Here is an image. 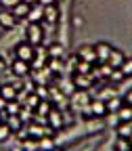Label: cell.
<instances>
[{
  "label": "cell",
  "mask_w": 132,
  "mask_h": 151,
  "mask_svg": "<svg viewBox=\"0 0 132 151\" xmlns=\"http://www.w3.org/2000/svg\"><path fill=\"white\" fill-rule=\"evenodd\" d=\"M17 25V17L9 11H2L0 13V27H4V29H13Z\"/></svg>",
  "instance_id": "obj_5"
},
{
  "label": "cell",
  "mask_w": 132,
  "mask_h": 151,
  "mask_svg": "<svg viewBox=\"0 0 132 151\" xmlns=\"http://www.w3.org/2000/svg\"><path fill=\"white\" fill-rule=\"evenodd\" d=\"M130 134H132V122H120L118 124V137L128 139Z\"/></svg>",
  "instance_id": "obj_15"
},
{
  "label": "cell",
  "mask_w": 132,
  "mask_h": 151,
  "mask_svg": "<svg viewBox=\"0 0 132 151\" xmlns=\"http://www.w3.org/2000/svg\"><path fill=\"white\" fill-rule=\"evenodd\" d=\"M73 101H75V103H80V105H88V103H90V99H88V94H86V90H80V92H73Z\"/></svg>",
  "instance_id": "obj_18"
},
{
  "label": "cell",
  "mask_w": 132,
  "mask_h": 151,
  "mask_svg": "<svg viewBox=\"0 0 132 151\" xmlns=\"http://www.w3.org/2000/svg\"><path fill=\"white\" fill-rule=\"evenodd\" d=\"M116 147H118V151H132V145H130V141H128V139H122V137H118V143H116Z\"/></svg>",
  "instance_id": "obj_21"
},
{
  "label": "cell",
  "mask_w": 132,
  "mask_h": 151,
  "mask_svg": "<svg viewBox=\"0 0 132 151\" xmlns=\"http://www.w3.org/2000/svg\"><path fill=\"white\" fill-rule=\"evenodd\" d=\"M6 103H9L6 99H2V97H0V111H4V109H6Z\"/></svg>",
  "instance_id": "obj_34"
},
{
  "label": "cell",
  "mask_w": 132,
  "mask_h": 151,
  "mask_svg": "<svg viewBox=\"0 0 132 151\" xmlns=\"http://www.w3.org/2000/svg\"><path fill=\"white\" fill-rule=\"evenodd\" d=\"M124 61H126V57H124V52H120V50H111L109 59H107V63H109L113 69H120Z\"/></svg>",
  "instance_id": "obj_7"
},
{
  "label": "cell",
  "mask_w": 132,
  "mask_h": 151,
  "mask_svg": "<svg viewBox=\"0 0 132 151\" xmlns=\"http://www.w3.org/2000/svg\"><path fill=\"white\" fill-rule=\"evenodd\" d=\"M4 67H6V63H4L2 57H0V71H4Z\"/></svg>",
  "instance_id": "obj_36"
},
{
  "label": "cell",
  "mask_w": 132,
  "mask_h": 151,
  "mask_svg": "<svg viewBox=\"0 0 132 151\" xmlns=\"http://www.w3.org/2000/svg\"><path fill=\"white\" fill-rule=\"evenodd\" d=\"M120 69H122V73H124V76H132V59H126V61L122 63V67H120Z\"/></svg>",
  "instance_id": "obj_23"
},
{
  "label": "cell",
  "mask_w": 132,
  "mask_h": 151,
  "mask_svg": "<svg viewBox=\"0 0 132 151\" xmlns=\"http://www.w3.org/2000/svg\"><path fill=\"white\" fill-rule=\"evenodd\" d=\"M109 78H113V80H122V78H124V73H122V69H113Z\"/></svg>",
  "instance_id": "obj_30"
},
{
  "label": "cell",
  "mask_w": 132,
  "mask_h": 151,
  "mask_svg": "<svg viewBox=\"0 0 132 151\" xmlns=\"http://www.w3.org/2000/svg\"><path fill=\"white\" fill-rule=\"evenodd\" d=\"M132 120V107L130 105H122L118 109V122H130Z\"/></svg>",
  "instance_id": "obj_14"
},
{
  "label": "cell",
  "mask_w": 132,
  "mask_h": 151,
  "mask_svg": "<svg viewBox=\"0 0 132 151\" xmlns=\"http://www.w3.org/2000/svg\"><path fill=\"white\" fill-rule=\"evenodd\" d=\"M61 50H63V48H61L59 44H52V46H50V50H48V55L57 59V57H61Z\"/></svg>",
  "instance_id": "obj_25"
},
{
  "label": "cell",
  "mask_w": 132,
  "mask_h": 151,
  "mask_svg": "<svg viewBox=\"0 0 132 151\" xmlns=\"http://www.w3.org/2000/svg\"><path fill=\"white\" fill-rule=\"evenodd\" d=\"M111 71H113V67H111L109 63H103V65H101V71H99V73H101V76H105V78H109V76H111Z\"/></svg>",
  "instance_id": "obj_24"
},
{
  "label": "cell",
  "mask_w": 132,
  "mask_h": 151,
  "mask_svg": "<svg viewBox=\"0 0 132 151\" xmlns=\"http://www.w3.org/2000/svg\"><path fill=\"white\" fill-rule=\"evenodd\" d=\"M124 103L132 107V90H128V92H126V97H124Z\"/></svg>",
  "instance_id": "obj_31"
},
{
  "label": "cell",
  "mask_w": 132,
  "mask_h": 151,
  "mask_svg": "<svg viewBox=\"0 0 132 151\" xmlns=\"http://www.w3.org/2000/svg\"><path fill=\"white\" fill-rule=\"evenodd\" d=\"M105 103H107V111H118V109L124 105V101L118 99V97H116V99H109V101H105Z\"/></svg>",
  "instance_id": "obj_19"
},
{
  "label": "cell",
  "mask_w": 132,
  "mask_h": 151,
  "mask_svg": "<svg viewBox=\"0 0 132 151\" xmlns=\"http://www.w3.org/2000/svg\"><path fill=\"white\" fill-rule=\"evenodd\" d=\"M48 111H50V103H38V113H40V116H44Z\"/></svg>",
  "instance_id": "obj_26"
},
{
  "label": "cell",
  "mask_w": 132,
  "mask_h": 151,
  "mask_svg": "<svg viewBox=\"0 0 132 151\" xmlns=\"http://www.w3.org/2000/svg\"><path fill=\"white\" fill-rule=\"evenodd\" d=\"M78 59L86 61V63H97V52H94V46H80L78 48Z\"/></svg>",
  "instance_id": "obj_3"
},
{
  "label": "cell",
  "mask_w": 132,
  "mask_h": 151,
  "mask_svg": "<svg viewBox=\"0 0 132 151\" xmlns=\"http://www.w3.org/2000/svg\"><path fill=\"white\" fill-rule=\"evenodd\" d=\"M128 141H130V145H132V134H130V137H128Z\"/></svg>",
  "instance_id": "obj_39"
},
{
  "label": "cell",
  "mask_w": 132,
  "mask_h": 151,
  "mask_svg": "<svg viewBox=\"0 0 132 151\" xmlns=\"http://www.w3.org/2000/svg\"><path fill=\"white\" fill-rule=\"evenodd\" d=\"M29 134H36V137H40V139H42L44 130H42V128H38V126H29Z\"/></svg>",
  "instance_id": "obj_28"
},
{
  "label": "cell",
  "mask_w": 132,
  "mask_h": 151,
  "mask_svg": "<svg viewBox=\"0 0 132 151\" xmlns=\"http://www.w3.org/2000/svg\"><path fill=\"white\" fill-rule=\"evenodd\" d=\"M52 151H61V149H52Z\"/></svg>",
  "instance_id": "obj_42"
},
{
  "label": "cell",
  "mask_w": 132,
  "mask_h": 151,
  "mask_svg": "<svg viewBox=\"0 0 132 151\" xmlns=\"http://www.w3.org/2000/svg\"><path fill=\"white\" fill-rule=\"evenodd\" d=\"M38 103H40V99H38L36 94H32V97H27V105H29V107H38Z\"/></svg>",
  "instance_id": "obj_29"
},
{
  "label": "cell",
  "mask_w": 132,
  "mask_h": 151,
  "mask_svg": "<svg viewBox=\"0 0 132 151\" xmlns=\"http://www.w3.org/2000/svg\"><path fill=\"white\" fill-rule=\"evenodd\" d=\"M38 2H40V4H44V6H46V4H55V0H38Z\"/></svg>",
  "instance_id": "obj_35"
},
{
  "label": "cell",
  "mask_w": 132,
  "mask_h": 151,
  "mask_svg": "<svg viewBox=\"0 0 132 151\" xmlns=\"http://www.w3.org/2000/svg\"><path fill=\"white\" fill-rule=\"evenodd\" d=\"M6 109H9L11 113H15V111H19V105H15V103H11V101H9V103H6Z\"/></svg>",
  "instance_id": "obj_32"
},
{
  "label": "cell",
  "mask_w": 132,
  "mask_h": 151,
  "mask_svg": "<svg viewBox=\"0 0 132 151\" xmlns=\"http://www.w3.org/2000/svg\"><path fill=\"white\" fill-rule=\"evenodd\" d=\"M9 134H11V128L2 122V124H0V143H2V141H6L9 139Z\"/></svg>",
  "instance_id": "obj_22"
},
{
  "label": "cell",
  "mask_w": 132,
  "mask_h": 151,
  "mask_svg": "<svg viewBox=\"0 0 132 151\" xmlns=\"http://www.w3.org/2000/svg\"><path fill=\"white\" fill-rule=\"evenodd\" d=\"M2 122H4V120H2V113H0V124H2Z\"/></svg>",
  "instance_id": "obj_40"
},
{
  "label": "cell",
  "mask_w": 132,
  "mask_h": 151,
  "mask_svg": "<svg viewBox=\"0 0 132 151\" xmlns=\"http://www.w3.org/2000/svg\"><path fill=\"white\" fill-rule=\"evenodd\" d=\"M23 2H27L29 6H34V4H38V0H23Z\"/></svg>",
  "instance_id": "obj_37"
},
{
  "label": "cell",
  "mask_w": 132,
  "mask_h": 151,
  "mask_svg": "<svg viewBox=\"0 0 132 151\" xmlns=\"http://www.w3.org/2000/svg\"><path fill=\"white\" fill-rule=\"evenodd\" d=\"M4 124H6L11 130H19V128H21V118H19V116H9V118L4 120Z\"/></svg>",
  "instance_id": "obj_17"
},
{
  "label": "cell",
  "mask_w": 132,
  "mask_h": 151,
  "mask_svg": "<svg viewBox=\"0 0 132 151\" xmlns=\"http://www.w3.org/2000/svg\"><path fill=\"white\" fill-rule=\"evenodd\" d=\"M15 52H17V59H21V61H32L34 57H36V52H34V46L29 44V42H23V44H17V48H15Z\"/></svg>",
  "instance_id": "obj_1"
},
{
  "label": "cell",
  "mask_w": 132,
  "mask_h": 151,
  "mask_svg": "<svg viewBox=\"0 0 132 151\" xmlns=\"http://www.w3.org/2000/svg\"><path fill=\"white\" fill-rule=\"evenodd\" d=\"M11 151H23V149H19V147H13V149H11Z\"/></svg>",
  "instance_id": "obj_38"
},
{
  "label": "cell",
  "mask_w": 132,
  "mask_h": 151,
  "mask_svg": "<svg viewBox=\"0 0 132 151\" xmlns=\"http://www.w3.org/2000/svg\"><path fill=\"white\" fill-rule=\"evenodd\" d=\"M13 73L15 76H27L29 73V65H27V61H21V59H15V63H13Z\"/></svg>",
  "instance_id": "obj_9"
},
{
  "label": "cell",
  "mask_w": 132,
  "mask_h": 151,
  "mask_svg": "<svg viewBox=\"0 0 132 151\" xmlns=\"http://www.w3.org/2000/svg\"><path fill=\"white\" fill-rule=\"evenodd\" d=\"M111 46L107 44V42H99V44H94V52H97V61H101V63H107V59H109V55H111Z\"/></svg>",
  "instance_id": "obj_4"
},
{
  "label": "cell",
  "mask_w": 132,
  "mask_h": 151,
  "mask_svg": "<svg viewBox=\"0 0 132 151\" xmlns=\"http://www.w3.org/2000/svg\"><path fill=\"white\" fill-rule=\"evenodd\" d=\"M38 151H46V149H38Z\"/></svg>",
  "instance_id": "obj_41"
},
{
  "label": "cell",
  "mask_w": 132,
  "mask_h": 151,
  "mask_svg": "<svg viewBox=\"0 0 132 151\" xmlns=\"http://www.w3.org/2000/svg\"><path fill=\"white\" fill-rule=\"evenodd\" d=\"M88 105H90V109H92V116H105V113H107V103H105L103 99L90 101Z\"/></svg>",
  "instance_id": "obj_10"
},
{
  "label": "cell",
  "mask_w": 132,
  "mask_h": 151,
  "mask_svg": "<svg viewBox=\"0 0 132 151\" xmlns=\"http://www.w3.org/2000/svg\"><path fill=\"white\" fill-rule=\"evenodd\" d=\"M0 97L6 99V101H13L17 97V88L11 86V84H4V86H0Z\"/></svg>",
  "instance_id": "obj_13"
},
{
  "label": "cell",
  "mask_w": 132,
  "mask_h": 151,
  "mask_svg": "<svg viewBox=\"0 0 132 151\" xmlns=\"http://www.w3.org/2000/svg\"><path fill=\"white\" fill-rule=\"evenodd\" d=\"M130 122H132V120H130Z\"/></svg>",
  "instance_id": "obj_44"
},
{
  "label": "cell",
  "mask_w": 132,
  "mask_h": 151,
  "mask_svg": "<svg viewBox=\"0 0 132 151\" xmlns=\"http://www.w3.org/2000/svg\"><path fill=\"white\" fill-rule=\"evenodd\" d=\"M44 19L48 23H55L57 19H59V9H57L55 4H46L44 6Z\"/></svg>",
  "instance_id": "obj_12"
},
{
  "label": "cell",
  "mask_w": 132,
  "mask_h": 151,
  "mask_svg": "<svg viewBox=\"0 0 132 151\" xmlns=\"http://www.w3.org/2000/svg\"><path fill=\"white\" fill-rule=\"evenodd\" d=\"M19 2H21V0H0V4L6 6V9H15Z\"/></svg>",
  "instance_id": "obj_27"
},
{
  "label": "cell",
  "mask_w": 132,
  "mask_h": 151,
  "mask_svg": "<svg viewBox=\"0 0 132 151\" xmlns=\"http://www.w3.org/2000/svg\"><path fill=\"white\" fill-rule=\"evenodd\" d=\"M27 42L32 46H38L42 42V27L38 23H29V27H27Z\"/></svg>",
  "instance_id": "obj_2"
},
{
  "label": "cell",
  "mask_w": 132,
  "mask_h": 151,
  "mask_svg": "<svg viewBox=\"0 0 132 151\" xmlns=\"http://www.w3.org/2000/svg\"><path fill=\"white\" fill-rule=\"evenodd\" d=\"M25 151H32V149H25Z\"/></svg>",
  "instance_id": "obj_43"
},
{
  "label": "cell",
  "mask_w": 132,
  "mask_h": 151,
  "mask_svg": "<svg viewBox=\"0 0 132 151\" xmlns=\"http://www.w3.org/2000/svg\"><path fill=\"white\" fill-rule=\"evenodd\" d=\"M27 13H29V4L27 2H23V0H21V2H19L15 9H13V15L19 19V17H27Z\"/></svg>",
  "instance_id": "obj_16"
},
{
  "label": "cell",
  "mask_w": 132,
  "mask_h": 151,
  "mask_svg": "<svg viewBox=\"0 0 132 151\" xmlns=\"http://www.w3.org/2000/svg\"><path fill=\"white\" fill-rule=\"evenodd\" d=\"M42 149H50V151H52V143H50V141H48L46 137L42 139Z\"/></svg>",
  "instance_id": "obj_33"
},
{
  "label": "cell",
  "mask_w": 132,
  "mask_h": 151,
  "mask_svg": "<svg viewBox=\"0 0 132 151\" xmlns=\"http://www.w3.org/2000/svg\"><path fill=\"white\" fill-rule=\"evenodd\" d=\"M78 73L90 76V73H92V63H86V61H78Z\"/></svg>",
  "instance_id": "obj_20"
},
{
  "label": "cell",
  "mask_w": 132,
  "mask_h": 151,
  "mask_svg": "<svg viewBox=\"0 0 132 151\" xmlns=\"http://www.w3.org/2000/svg\"><path fill=\"white\" fill-rule=\"evenodd\" d=\"M27 19L32 23H38L40 19H44V4H34V6H29V13H27Z\"/></svg>",
  "instance_id": "obj_6"
},
{
  "label": "cell",
  "mask_w": 132,
  "mask_h": 151,
  "mask_svg": "<svg viewBox=\"0 0 132 151\" xmlns=\"http://www.w3.org/2000/svg\"><path fill=\"white\" fill-rule=\"evenodd\" d=\"M48 124H50V128H61L63 126V116L57 109H50L48 111Z\"/></svg>",
  "instance_id": "obj_11"
},
{
  "label": "cell",
  "mask_w": 132,
  "mask_h": 151,
  "mask_svg": "<svg viewBox=\"0 0 132 151\" xmlns=\"http://www.w3.org/2000/svg\"><path fill=\"white\" fill-rule=\"evenodd\" d=\"M73 86H78L80 90H86L88 86H92V78L90 76H84V73H75L73 76Z\"/></svg>",
  "instance_id": "obj_8"
}]
</instances>
